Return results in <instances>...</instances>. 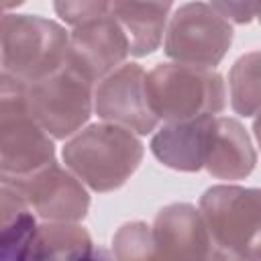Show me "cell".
<instances>
[{
    "instance_id": "cell-6",
    "label": "cell",
    "mask_w": 261,
    "mask_h": 261,
    "mask_svg": "<svg viewBox=\"0 0 261 261\" xmlns=\"http://www.w3.org/2000/svg\"><path fill=\"white\" fill-rule=\"evenodd\" d=\"M24 102L39 126L53 139L77 135L94 108L92 82L69 63L24 86Z\"/></svg>"
},
{
    "instance_id": "cell-21",
    "label": "cell",
    "mask_w": 261,
    "mask_h": 261,
    "mask_svg": "<svg viewBox=\"0 0 261 261\" xmlns=\"http://www.w3.org/2000/svg\"><path fill=\"white\" fill-rule=\"evenodd\" d=\"M253 133H255V139H257V143H259V147H261V112L257 114V118H255V122H253Z\"/></svg>"
},
{
    "instance_id": "cell-7",
    "label": "cell",
    "mask_w": 261,
    "mask_h": 261,
    "mask_svg": "<svg viewBox=\"0 0 261 261\" xmlns=\"http://www.w3.org/2000/svg\"><path fill=\"white\" fill-rule=\"evenodd\" d=\"M230 43L232 27L212 4L188 2L169 16L163 49L175 63L212 69L222 61Z\"/></svg>"
},
{
    "instance_id": "cell-15",
    "label": "cell",
    "mask_w": 261,
    "mask_h": 261,
    "mask_svg": "<svg viewBox=\"0 0 261 261\" xmlns=\"http://www.w3.org/2000/svg\"><path fill=\"white\" fill-rule=\"evenodd\" d=\"M92 253V241L84 226L73 222L39 224L22 251L24 261H82Z\"/></svg>"
},
{
    "instance_id": "cell-1",
    "label": "cell",
    "mask_w": 261,
    "mask_h": 261,
    "mask_svg": "<svg viewBox=\"0 0 261 261\" xmlns=\"http://www.w3.org/2000/svg\"><path fill=\"white\" fill-rule=\"evenodd\" d=\"M143 159L141 139L118 124L96 122L73 135L63 147L65 167L94 192L120 188Z\"/></svg>"
},
{
    "instance_id": "cell-3",
    "label": "cell",
    "mask_w": 261,
    "mask_h": 261,
    "mask_svg": "<svg viewBox=\"0 0 261 261\" xmlns=\"http://www.w3.org/2000/svg\"><path fill=\"white\" fill-rule=\"evenodd\" d=\"M147 100L157 118L181 122L222 112L224 82L208 67L186 63H159L147 73Z\"/></svg>"
},
{
    "instance_id": "cell-14",
    "label": "cell",
    "mask_w": 261,
    "mask_h": 261,
    "mask_svg": "<svg viewBox=\"0 0 261 261\" xmlns=\"http://www.w3.org/2000/svg\"><path fill=\"white\" fill-rule=\"evenodd\" d=\"M171 2H110V14L118 20L137 57L153 53L165 33Z\"/></svg>"
},
{
    "instance_id": "cell-9",
    "label": "cell",
    "mask_w": 261,
    "mask_h": 261,
    "mask_svg": "<svg viewBox=\"0 0 261 261\" xmlns=\"http://www.w3.org/2000/svg\"><path fill=\"white\" fill-rule=\"evenodd\" d=\"M147 73L137 63L120 65L116 71L98 82L94 90L96 114L112 124L124 126L137 135L155 130L159 118L147 100Z\"/></svg>"
},
{
    "instance_id": "cell-20",
    "label": "cell",
    "mask_w": 261,
    "mask_h": 261,
    "mask_svg": "<svg viewBox=\"0 0 261 261\" xmlns=\"http://www.w3.org/2000/svg\"><path fill=\"white\" fill-rule=\"evenodd\" d=\"M82 261H114L108 253H104V251H92L88 257H84Z\"/></svg>"
},
{
    "instance_id": "cell-10",
    "label": "cell",
    "mask_w": 261,
    "mask_h": 261,
    "mask_svg": "<svg viewBox=\"0 0 261 261\" xmlns=\"http://www.w3.org/2000/svg\"><path fill=\"white\" fill-rule=\"evenodd\" d=\"M128 53L130 43L126 33L112 14H104L73 27V33L69 35L67 63L94 84L116 71Z\"/></svg>"
},
{
    "instance_id": "cell-16",
    "label": "cell",
    "mask_w": 261,
    "mask_h": 261,
    "mask_svg": "<svg viewBox=\"0 0 261 261\" xmlns=\"http://www.w3.org/2000/svg\"><path fill=\"white\" fill-rule=\"evenodd\" d=\"M230 106L241 116L261 112V51L241 55L228 73Z\"/></svg>"
},
{
    "instance_id": "cell-17",
    "label": "cell",
    "mask_w": 261,
    "mask_h": 261,
    "mask_svg": "<svg viewBox=\"0 0 261 261\" xmlns=\"http://www.w3.org/2000/svg\"><path fill=\"white\" fill-rule=\"evenodd\" d=\"M112 255L116 261H167L153 239V226L135 220L122 224L112 237Z\"/></svg>"
},
{
    "instance_id": "cell-8",
    "label": "cell",
    "mask_w": 261,
    "mask_h": 261,
    "mask_svg": "<svg viewBox=\"0 0 261 261\" xmlns=\"http://www.w3.org/2000/svg\"><path fill=\"white\" fill-rule=\"evenodd\" d=\"M2 181L16 188L29 208L49 222H75L86 216L90 206L82 181L55 161L24 177L2 175Z\"/></svg>"
},
{
    "instance_id": "cell-13",
    "label": "cell",
    "mask_w": 261,
    "mask_h": 261,
    "mask_svg": "<svg viewBox=\"0 0 261 261\" xmlns=\"http://www.w3.org/2000/svg\"><path fill=\"white\" fill-rule=\"evenodd\" d=\"M257 163V153L237 118L216 116L210 149L206 157V171L218 179H243L247 177Z\"/></svg>"
},
{
    "instance_id": "cell-19",
    "label": "cell",
    "mask_w": 261,
    "mask_h": 261,
    "mask_svg": "<svg viewBox=\"0 0 261 261\" xmlns=\"http://www.w3.org/2000/svg\"><path fill=\"white\" fill-rule=\"evenodd\" d=\"M214 10L220 12L228 22H249L261 14V2H212Z\"/></svg>"
},
{
    "instance_id": "cell-22",
    "label": "cell",
    "mask_w": 261,
    "mask_h": 261,
    "mask_svg": "<svg viewBox=\"0 0 261 261\" xmlns=\"http://www.w3.org/2000/svg\"><path fill=\"white\" fill-rule=\"evenodd\" d=\"M257 18H259V22H261V14H259V16H257Z\"/></svg>"
},
{
    "instance_id": "cell-18",
    "label": "cell",
    "mask_w": 261,
    "mask_h": 261,
    "mask_svg": "<svg viewBox=\"0 0 261 261\" xmlns=\"http://www.w3.org/2000/svg\"><path fill=\"white\" fill-rule=\"evenodd\" d=\"M53 8L65 22L73 27L110 14V2H55Z\"/></svg>"
},
{
    "instance_id": "cell-2",
    "label": "cell",
    "mask_w": 261,
    "mask_h": 261,
    "mask_svg": "<svg viewBox=\"0 0 261 261\" xmlns=\"http://www.w3.org/2000/svg\"><path fill=\"white\" fill-rule=\"evenodd\" d=\"M2 75L29 86L67 65L69 35L55 20L4 14L0 20Z\"/></svg>"
},
{
    "instance_id": "cell-11",
    "label": "cell",
    "mask_w": 261,
    "mask_h": 261,
    "mask_svg": "<svg viewBox=\"0 0 261 261\" xmlns=\"http://www.w3.org/2000/svg\"><path fill=\"white\" fill-rule=\"evenodd\" d=\"M153 239L167 261H206L214 249L202 212L186 202L169 204L157 212Z\"/></svg>"
},
{
    "instance_id": "cell-12",
    "label": "cell",
    "mask_w": 261,
    "mask_h": 261,
    "mask_svg": "<svg viewBox=\"0 0 261 261\" xmlns=\"http://www.w3.org/2000/svg\"><path fill=\"white\" fill-rule=\"evenodd\" d=\"M216 116H198L181 122H165L151 139L153 155L177 171H198L204 167Z\"/></svg>"
},
{
    "instance_id": "cell-5",
    "label": "cell",
    "mask_w": 261,
    "mask_h": 261,
    "mask_svg": "<svg viewBox=\"0 0 261 261\" xmlns=\"http://www.w3.org/2000/svg\"><path fill=\"white\" fill-rule=\"evenodd\" d=\"M55 147L24 102V86L2 75L0 169L8 177L31 175L53 163Z\"/></svg>"
},
{
    "instance_id": "cell-4",
    "label": "cell",
    "mask_w": 261,
    "mask_h": 261,
    "mask_svg": "<svg viewBox=\"0 0 261 261\" xmlns=\"http://www.w3.org/2000/svg\"><path fill=\"white\" fill-rule=\"evenodd\" d=\"M200 212L214 245L241 261H261V188L212 186L200 198Z\"/></svg>"
}]
</instances>
